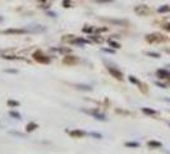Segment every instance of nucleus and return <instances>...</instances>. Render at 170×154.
<instances>
[{
    "label": "nucleus",
    "instance_id": "36",
    "mask_svg": "<svg viewBox=\"0 0 170 154\" xmlns=\"http://www.w3.org/2000/svg\"><path fill=\"white\" fill-rule=\"evenodd\" d=\"M169 126H170V123H169Z\"/></svg>",
    "mask_w": 170,
    "mask_h": 154
},
{
    "label": "nucleus",
    "instance_id": "4",
    "mask_svg": "<svg viewBox=\"0 0 170 154\" xmlns=\"http://www.w3.org/2000/svg\"><path fill=\"white\" fill-rule=\"evenodd\" d=\"M134 12L137 16H147L150 13V9H148L146 5H137L134 8Z\"/></svg>",
    "mask_w": 170,
    "mask_h": 154
},
{
    "label": "nucleus",
    "instance_id": "17",
    "mask_svg": "<svg viewBox=\"0 0 170 154\" xmlns=\"http://www.w3.org/2000/svg\"><path fill=\"white\" fill-rule=\"evenodd\" d=\"M109 45H110V46H113L114 49H119V48H120V44H118V43H116V41L111 40V39L109 40Z\"/></svg>",
    "mask_w": 170,
    "mask_h": 154
},
{
    "label": "nucleus",
    "instance_id": "33",
    "mask_svg": "<svg viewBox=\"0 0 170 154\" xmlns=\"http://www.w3.org/2000/svg\"><path fill=\"white\" fill-rule=\"evenodd\" d=\"M47 14H49L50 17H56V14H55L54 12H47Z\"/></svg>",
    "mask_w": 170,
    "mask_h": 154
},
{
    "label": "nucleus",
    "instance_id": "27",
    "mask_svg": "<svg viewBox=\"0 0 170 154\" xmlns=\"http://www.w3.org/2000/svg\"><path fill=\"white\" fill-rule=\"evenodd\" d=\"M91 136L96 138V139H101V138H102V136L100 135V133H96V132H91Z\"/></svg>",
    "mask_w": 170,
    "mask_h": 154
},
{
    "label": "nucleus",
    "instance_id": "22",
    "mask_svg": "<svg viewBox=\"0 0 170 154\" xmlns=\"http://www.w3.org/2000/svg\"><path fill=\"white\" fill-rule=\"evenodd\" d=\"M129 81L132 82V84H134V85H141L140 82H138V80H137L134 76H129Z\"/></svg>",
    "mask_w": 170,
    "mask_h": 154
},
{
    "label": "nucleus",
    "instance_id": "7",
    "mask_svg": "<svg viewBox=\"0 0 170 154\" xmlns=\"http://www.w3.org/2000/svg\"><path fill=\"white\" fill-rule=\"evenodd\" d=\"M156 75H157L159 78H168V80H170V72L166 71V69H159L156 72Z\"/></svg>",
    "mask_w": 170,
    "mask_h": 154
},
{
    "label": "nucleus",
    "instance_id": "16",
    "mask_svg": "<svg viewBox=\"0 0 170 154\" xmlns=\"http://www.w3.org/2000/svg\"><path fill=\"white\" fill-rule=\"evenodd\" d=\"M36 128H37V125H36V123H34V122H31V123H28V125H27V131L28 132L29 131H34Z\"/></svg>",
    "mask_w": 170,
    "mask_h": 154
},
{
    "label": "nucleus",
    "instance_id": "14",
    "mask_svg": "<svg viewBox=\"0 0 170 154\" xmlns=\"http://www.w3.org/2000/svg\"><path fill=\"white\" fill-rule=\"evenodd\" d=\"M125 147H127V148H138V147H140V144L134 142V141H129V142L125 144Z\"/></svg>",
    "mask_w": 170,
    "mask_h": 154
},
{
    "label": "nucleus",
    "instance_id": "23",
    "mask_svg": "<svg viewBox=\"0 0 170 154\" xmlns=\"http://www.w3.org/2000/svg\"><path fill=\"white\" fill-rule=\"evenodd\" d=\"M147 55L148 57H152V58H160V54H159V53H152V51H148Z\"/></svg>",
    "mask_w": 170,
    "mask_h": 154
},
{
    "label": "nucleus",
    "instance_id": "18",
    "mask_svg": "<svg viewBox=\"0 0 170 154\" xmlns=\"http://www.w3.org/2000/svg\"><path fill=\"white\" fill-rule=\"evenodd\" d=\"M56 50H58V51H60V53H64V54L70 53V49H68V48H58Z\"/></svg>",
    "mask_w": 170,
    "mask_h": 154
},
{
    "label": "nucleus",
    "instance_id": "3",
    "mask_svg": "<svg viewBox=\"0 0 170 154\" xmlns=\"http://www.w3.org/2000/svg\"><path fill=\"white\" fill-rule=\"evenodd\" d=\"M4 35H22V34H27V30H22V28H8L3 31Z\"/></svg>",
    "mask_w": 170,
    "mask_h": 154
},
{
    "label": "nucleus",
    "instance_id": "32",
    "mask_svg": "<svg viewBox=\"0 0 170 154\" xmlns=\"http://www.w3.org/2000/svg\"><path fill=\"white\" fill-rule=\"evenodd\" d=\"M164 28H165L166 31H169V32H170V23H168V25H165V26H164Z\"/></svg>",
    "mask_w": 170,
    "mask_h": 154
},
{
    "label": "nucleus",
    "instance_id": "5",
    "mask_svg": "<svg viewBox=\"0 0 170 154\" xmlns=\"http://www.w3.org/2000/svg\"><path fill=\"white\" fill-rule=\"evenodd\" d=\"M108 71H109V73H110L114 78H116V80H123V73H122L119 69H116V68H114V67H109Z\"/></svg>",
    "mask_w": 170,
    "mask_h": 154
},
{
    "label": "nucleus",
    "instance_id": "19",
    "mask_svg": "<svg viewBox=\"0 0 170 154\" xmlns=\"http://www.w3.org/2000/svg\"><path fill=\"white\" fill-rule=\"evenodd\" d=\"M9 114H10V117H13L16 119H20V114L17 113V112H9Z\"/></svg>",
    "mask_w": 170,
    "mask_h": 154
},
{
    "label": "nucleus",
    "instance_id": "2",
    "mask_svg": "<svg viewBox=\"0 0 170 154\" xmlns=\"http://www.w3.org/2000/svg\"><path fill=\"white\" fill-rule=\"evenodd\" d=\"M146 40L148 41V43L154 44V43H161V41H164V37L160 34H151V35L146 36Z\"/></svg>",
    "mask_w": 170,
    "mask_h": 154
},
{
    "label": "nucleus",
    "instance_id": "13",
    "mask_svg": "<svg viewBox=\"0 0 170 154\" xmlns=\"http://www.w3.org/2000/svg\"><path fill=\"white\" fill-rule=\"evenodd\" d=\"M169 10H170V7H169V5H164V7L159 8L157 12H159V13H166V12H169Z\"/></svg>",
    "mask_w": 170,
    "mask_h": 154
},
{
    "label": "nucleus",
    "instance_id": "35",
    "mask_svg": "<svg viewBox=\"0 0 170 154\" xmlns=\"http://www.w3.org/2000/svg\"><path fill=\"white\" fill-rule=\"evenodd\" d=\"M42 2H45V0H42Z\"/></svg>",
    "mask_w": 170,
    "mask_h": 154
},
{
    "label": "nucleus",
    "instance_id": "8",
    "mask_svg": "<svg viewBox=\"0 0 170 154\" xmlns=\"http://www.w3.org/2000/svg\"><path fill=\"white\" fill-rule=\"evenodd\" d=\"M69 135L73 138H82V136L86 135V132L82 131V130H73V131H69Z\"/></svg>",
    "mask_w": 170,
    "mask_h": 154
},
{
    "label": "nucleus",
    "instance_id": "34",
    "mask_svg": "<svg viewBox=\"0 0 170 154\" xmlns=\"http://www.w3.org/2000/svg\"><path fill=\"white\" fill-rule=\"evenodd\" d=\"M165 100H166V101H169V103H170V98H165Z\"/></svg>",
    "mask_w": 170,
    "mask_h": 154
},
{
    "label": "nucleus",
    "instance_id": "9",
    "mask_svg": "<svg viewBox=\"0 0 170 154\" xmlns=\"http://www.w3.org/2000/svg\"><path fill=\"white\" fill-rule=\"evenodd\" d=\"M88 43H90L88 40H86V39H82V37L74 39V40L72 41V44H73V45H86V44H88Z\"/></svg>",
    "mask_w": 170,
    "mask_h": 154
},
{
    "label": "nucleus",
    "instance_id": "12",
    "mask_svg": "<svg viewBox=\"0 0 170 154\" xmlns=\"http://www.w3.org/2000/svg\"><path fill=\"white\" fill-rule=\"evenodd\" d=\"M142 112L146 113V114H148V116H155L156 114V110H154L151 108H142Z\"/></svg>",
    "mask_w": 170,
    "mask_h": 154
},
{
    "label": "nucleus",
    "instance_id": "31",
    "mask_svg": "<svg viewBox=\"0 0 170 154\" xmlns=\"http://www.w3.org/2000/svg\"><path fill=\"white\" fill-rule=\"evenodd\" d=\"M102 50L106 51V53H111V54L114 53V50H113V49H102Z\"/></svg>",
    "mask_w": 170,
    "mask_h": 154
},
{
    "label": "nucleus",
    "instance_id": "24",
    "mask_svg": "<svg viewBox=\"0 0 170 154\" xmlns=\"http://www.w3.org/2000/svg\"><path fill=\"white\" fill-rule=\"evenodd\" d=\"M83 32H86V34H92V32H93V28H92V27H84V28H83Z\"/></svg>",
    "mask_w": 170,
    "mask_h": 154
},
{
    "label": "nucleus",
    "instance_id": "6",
    "mask_svg": "<svg viewBox=\"0 0 170 154\" xmlns=\"http://www.w3.org/2000/svg\"><path fill=\"white\" fill-rule=\"evenodd\" d=\"M86 113H88V114H91L93 118H96L97 121H106V117L104 114H101V113H97L96 110H84Z\"/></svg>",
    "mask_w": 170,
    "mask_h": 154
},
{
    "label": "nucleus",
    "instance_id": "28",
    "mask_svg": "<svg viewBox=\"0 0 170 154\" xmlns=\"http://www.w3.org/2000/svg\"><path fill=\"white\" fill-rule=\"evenodd\" d=\"M3 58L4 59H12V60L17 59V57H14V55H3Z\"/></svg>",
    "mask_w": 170,
    "mask_h": 154
},
{
    "label": "nucleus",
    "instance_id": "11",
    "mask_svg": "<svg viewBox=\"0 0 170 154\" xmlns=\"http://www.w3.org/2000/svg\"><path fill=\"white\" fill-rule=\"evenodd\" d=\"M148 147L150 148H161L163 147V144L161 142H159V141H148Z\"/></svg>",
    "mask_w": 170,
    "mask_h": 154
},
{
    "label": "nucleus",
    "instance_id": "10",
    "mask_svg": "<svg viewBox=\"0 0 170 154\" xmlns=\"http://www.w3.org/2000/svg\"><path fill=\"white\" fill-rule=\"evenodd\" d=\"M110 23L113 25H118V26H125V25H128V22L127 21H123V19H108Z\"/></svg>",
    "mask_w": 170,
    "mask_h": 154
},
{
    "label": "nucleus",
    "instance_id": "25",
    "mask_svg": "<svg viewBox=\"0 0 170 154\" xmlns=\"http://www.w3.org/2000/svg\"><path fill=\"white\" fill-rule=\"evenodd\" d=\"M63 5H64L65 8H69V7L72 5V3H70V0H63Z\"/></svg>",
    "mask_w": 170,
    "mask_h": 154
},
{
    "label": "nucleus",
    "instance_id": "15",
    "mask_svg": "<svg viewBox=\"0 0 170 154\" xmlns=\"http://www.w3.org/2000/svg\"><path fill=\"white\" fill-rule=\"evenodd\" d=\"M76 62H77V59L76 58H73V57H65V59H64V63H76Z\"/></svg>",
    "mask_w": 170,
    "mask_h": 154
},
{
    "label": "nucleus",
    "instance_id": "20",
    "mask_svg": "<svg viewBox=\"0 0 170 154\" xmlns=\"http://www.w3.org/2000/svg\"><path fill=\"white\" fill-rule=\"evenodd\" d=\"M77 87H78V89H81V90H87V91L92 90V87H91V86H88V85H77Z\"/></svg>",
    "mask_w": 170,
    "mask_h": 154
},
{
    "label": "nucleus",
    "instance_id": "21",
    "mask_svg": "<svg viewBox=\"0 0 170 154\" xmlns=\"http://www.w3.org/2000/svg\"><path fill=\"white\" fill-rule=\"evenodd\" d=\"M8 105H10V107H18L19 103L16 101V100H8Z\"/></svg>",
    "mask_w": 170,
    "mask_h": 154
},
{
    "label": "nucleus",
    "instance_id": "26",
    "mask_svg": "<svg viewBox=\"0 0 170 154\" xmlns=\"http://www.w3.org/2000/svg\"><path fill=\"white\" fill-rule=\"evenodd\" d=\"M96 2L101 4H109V3H113V0H96Z\"/></svg>",
    "mask_w": 170,
    "mask_h": 154
},
{
    "label": "nucleus",
    "instance_id": "1",
    "mask_svg": "<svg viewBox=\"0 0 170 154\" xmlns=\"http://www.w3.org/2000/svg\"><path fill=\"white\" fill-rule=\"evenodd\" d=\"M34 58H35V60L40 62V63H44V64H46V63H49V62H50V58L46 57V55L42 53V51H40V50L35 51V53H34Z\"/></svg>",
    "mask_w": 170,
    "mask_h": 154
},
{
    "label": "nucleus",
    "instance_id": "30",
    "mask_svg": "<svg viewBox=\"0 0 170 154\" xmlns=\"http://www.w3.org/2000/svg\"><path fill=\"white\" fill-rule=\"evenodd\" d=\"M156 85H157V86H160V87H163V89L166 87V85H165V84H161V82H156Z\"/></svg>",
    "mask_w": 170,
    "mask_h": 154
},
{
    "label": "nucleus",
    "instance_id": "29",
    "mask_svg": "<svg viewBox=\"0 0 170 154\" xmlns=\"http://www.w3.org/2000/svg\"><path fill=\"white\" fill-rule=\"evenodd\" d=\"M7 73H17V71L16 69H5Z\"/></svg>",
    "mask_w": 170,
    "mask_h": 154
}]
</instances>
